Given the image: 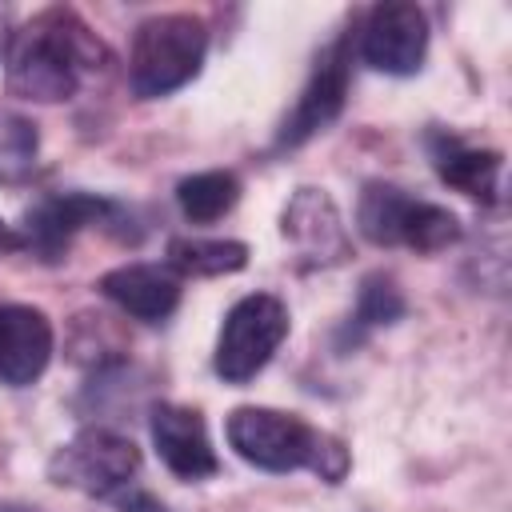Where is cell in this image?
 <instances>
[{"label":"cell","instance_id":"cell-10","mask_svg":"<svg viewBox=\"0 0 512 512\" xmlns=\"http://www.w3.org/2000/svg\"><path fill=\"white\" fill-rule=\"evenodd\" d=\"M280 236L292 244L300 268H332L352 256V236L336 200L324 188H296L280 212Z\"/></svg>","mask_w":512,"mask_h":512},{"label":"cell","instance_id":"cell-8","mask_svg":"<svg viewBox=\"0 0 512 512\" xmlns=\"http://www.w3.org/2000/svg\"><path fill=\"white\" fill-rule=\"evenodd\" d=\"M348 88H352V32H340L316 52L296 104L288 108V116L272 136V152H292L312 136L328 132L348 104Z\"/></svg>","mask_w":512,"mask_h":512},{"label":"cell","instance_id":"cell-2","mask_svg":"<svg viewBox=\"0 0 512 512\" xmlns=\"http://www.w3.org/2000/svg\"><path fill=\"white\" fill-rule=\"evenodd\" d=\"M224 436L228 448L272 476L284 472H312L324 484H340L352 468V452L340 436L308 424L296 412H280V408H264V404H240L228 412L224 420Z\"/></svg>","mask_w":512,"mask_h":512},{"label":"cell","instance_id":"cell-15","mask_svg":"<svg viewBox=\"0 0 512 512\" xmlns=\"http://www.w3.org/2000/svg\"><path fill=\"white\" fill-rule=\"evenodd\" d=\"M404 312H408V300H404L400 284H396L388 272H368V276L360 280L356 308H352V316H348V324L340 328L336 340H340V348H348V344L356 348V344L368 340L372 332L396 324Z\"/></svg>","mask_w":512,"mask_h":512},{"label":"cell","instance_id":"cell-6","mask_svg":"<svg viewBox=\"0 0 512 512\" xmlns=\"http://www.w3.org/2000/svg\"><path fill=\"white\" fill-rule=\"evenodd\" d=\"M288 304L272 292H248L240 296L216 332V352H212V372L224 384H248L256 380L276 348L288 340Z\"/></svg>","mask_w":512,"mask_h":512},{"label":"cell","instance_id":"cell-16","mask_svg":"<svg viewBox=\"0 0 512 512\" xmlns=\"http://www.w3.org/2000/svg\"><path fill=\"white\" fill-rule=\"evenodd\" d=\"M168 268L176 276H232L248 268V244L224 236H172Z\"/></svg>","mask_w":512,"mask_h":512},{"label":"cell","instance_id":"cell-14","mask_svg":"<svg viewBox=\"0 0 512 512\" xmlns=\"http://www.w3.org/2000/svg\"><path fill=\"white\" fill-rule=\"evenodd\" d=\"M428 160L436 168V176L464 192L468 200L492 208L500 204V176H504V156L496 148H476L468 140H460L456 132L440 128V132H428Z\"/></svg>","mask_w":512,"mask_h":512},{"label":"cell","instance_id":"cell-19","mask_svg":"<svg viewBox=\"0 0 512 512\" xmlns=\"http://www.w3.org/2000/svg\"><path fill=\"white\" fill-rule=\"evenodd\" d=\"M116 500H120L124 512H172L164 500H156V496L144 492V488H128V492H120Z\"/></svg>","mask_w":512,"mask_h":512},{"label":"cell","instance_id":"cell-12","mask_svg":"<svg viewBox=\"0 0 512 512\" xmlns=\"http://www.w3.org/2000/svg\"><path fill=\"white\" fill-rule=\"evenodd\" d=\"M96 292L140 324H164L180 308V276L168 264H116L96 280Z\"/></svg>","mask_w":512,"mask_h":512},{"label":"cell","instance_id":"cell-4","mask_svg":"<svg viewBox=\"0 0 512 512\" xmlns=\"http://www.w3.org/2000/svg\"><path fill=\"white\" fill-rule=\"evenodd\" d=\"M356 228L376 248H412L420 256L444 252L460 240V216L444 204L420 200L388 180H368L356 200Z\"/></svg>","mask_w":512,"mask_h":512},{"label":"cell","instance_id":"cell-17","mask_svg":"<svg viewBox=\"0 0 512 512\" xmlns=\"http://www.w3.org/2000/svg\"><path fill=\"white\" fill-rule=\"evenodd\" d=\"M240 200V180L228 168H208V172H192L176 184V208L188 224H212L220 216H228Z\"/></svg>","mask_w":512,"mask_h":512},{"label":"cell","instance_id":"cell-18","mask_svg":"<svg viewBox=\"0 0 512 512\" xmlns=\"http://www.w3.org/2000/svg\"><path fill=\"white\" fill-rule=\"evenodd\" d=\"M36 156H40L36 124L16 108H0V184H24L36 172Z\"/></svg>","mask_w":512,"mask_h":512},{"label":"cell","instance_id":"cell-20","mask_svg":"<svg viewBox=\"0 0 512 512\" xmlns=\"http://www.w3.org/2000/svg\"><path fill=\"white\" fill-rule=\"evenodd\" d=\"M4 252H20V236H16L12 224L0 220V256H4Z\"/></svg>","mask_w":512,"mask_h":512},{"label":"cell","instance_id":"cell-13","mask_svg":"<svg viewBox=\"0 0 512 512\" xmlns=\"http://www.w3.org/2000/svg\"><path fill=\"white\" fill-rule=\"evenodd\" d=\"M56 352L52 320L32 304H0V384L28 388Z\"/></svg>","mask_w":512,"mask_h":512},{"label":"cell","instance_id":"cell-3","mask_svg":"<svg viewBox=\"0 0 512 512\" xmlns=\"http://www.w3.org/2000/svg\"><path fill=\"white\" fill-rule=\"evenodd\" d=\"M208 56V24L192 12L144 16L128 48V88L136 100H160L192 84Z\"/></svg>","mask_w":512,"mask_h":512},{"label":"cell","instance_id":"cell-7","mask_svg":"<svg viewBox=\"0 0 512 512\" xmlns=\"http://www.w3.org/2000/svg\"><path fill=\"white\" fill-rule=\"evenodd\" d=\"M132 224V212L112 200V196H100V192H52V196H40L16 224V236H20V252H32L40 264H60L76 240V232L84 228H108L116 232L120 240H128V232L120 224Z\"/></svg>","mask_w":512,"mask_h":512},{"label":"cell","instance_id":"cell-1","mask_svg":"<svg viewBox=\"0 0 512 512\" xmlns=\"http://www.w3.org/2000/svg\"><path fill=\"white\" fill-rule=\"evenodd\" d=\"M108 64V44L68 4H48L32 12L4 44V84L12 96L32 104L72 100L84 80L108 72Z\"/></svg>","mask_w":512,"mask_h":512},{"label":"cell","instance_id":"cell-9","mask_svg":"<svg viewBox=\"0 0 512 512\" xmlns=\"http://www.w3.org/2000/svg\"><path fill=\"white\" fill-rule=\"evenodd\" d=\"M352 40H356L360 60L372 72L416 76L424 68V56H428L432 28H428L424 8L404 4V0H384V4H372L364 12V20L352 32Z\"/></svg>","mask_w":512,"mask_h":512},{"label":"cell","instance_id":"cell-5","mask_svg":"<svg viewBox=\"0 0 512 512\" xmlns=\"http://www.w3.org/2000/svg\"><path fill=\"white\" fill-rule=\"evenodd\" d=\"M140 464L144 456L132 436L104 424H88L48 456V480L92 500H112L136 484Z\"/></svg>","mask_w":512,"mask_h":512},{"label":"cell","instance_id":"cell-11","mask_svg":"<svg viewBox=\"0 0 512 512\" xmlns=\"http://www.w3.org/2000/svg\"><path fill=\"white\" fill-rule=\"evenodd\" d=\"M148 436L156 444L160 464L176 476V480H208L220 472V456L212 448L208 424L196 408L188 404H172L160 400L148 412Z\"/></svg>","mask_w":512,"mask_h":512},{"label":"cell","instance_id":"cell-21","mask_svg":"<svg viewBox=\"0 0 512 512\" xmlns=\"http://www.w3.org/2000/svg\"><path fill=\"white\" fill-rule=\"evenodd\" d=\"M0 512H36V508H16V504H0Z\"/></svg>","mask_w":512,"mask_h":512}]
</instances>
